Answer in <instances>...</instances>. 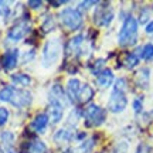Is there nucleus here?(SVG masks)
Returning <instances> with one entry per match:
<instances>
[{"label":"nucleus","instance_id":"obj_22","mask_svg":"<svg viewBox=\"0 0 153 153\" xmlns=\"http://www.w3.org/2000/svg\"><path fill=\"white\" fill-rule=\"evenodd\" d=\"M47 148L44 142L41 140H34L33 143H30V148H28V153H45Z\"/></svg>","mask_w":153,"mask_h":153},{"label":"nucleus","instance_id":"obj_13","mask_svg":"<svg viewBox=\"0 0 153 153\" xmlns=\"http://www.w3.org/2000/svg\"><path fill=\"white\" fill-rule=\"evenodd\" d=\"M114 79H115L114 72H112V70H109V68H105L104 71H101L98 75H97V84H98V87L104 88V89L111 87Z\"/></svg>","mask_w":153,"mask_h":153},{"label":"nucleus","instance_id":"obj_28","mask_svg":"<svg viewBox=\"0 0 153 153\" xmlns=\"http://www.w3.org/2000/svg\"><path fill=\"white\" fill-rule=\"evenodd\" d=\"M136 153H153V149L149 146V145H145V143H140L136 149Z\"/></svg>","mask_w":153,"mask_h":153},{"label":"nucleus","instance_id":"obj_20","mask_svg":"<svg viewBox=\"0 0 153 153\" xmlns=\"http://www.w3.org/2000/svg\"><path fill=\"white\" fill-rule=\"evenodd\" d=\"M139 55L142 57L143 60H153V44L152 43H148V44H145L142 48L139 50Z\"/></svg>","mask_w":153,"mask_h":153},{"label":"nucleus","instance_id":"obj_18","mask_svg":"<svg viewBox=\"0 0 153 153\" xmlns=\"http://www.w3.org/2000/svg\"><path fill=\"white\" fill-rule=\"evenodd\" d=\"M72 137H74V132L72 131H70V129H60L58 132H55L53 139L58 143H68L70 140H72Z\"/></svg>","mask_w":153,"mask_h":153},{"label":"nucleus","instance_id":"obj_30","mask_svg":"<svg viewBox=\"0 0 153 153\" xmlns=\"http://www.w3.org/2000/svg\"><path fill=\"white\" fill-rule=\"evenodd\" d=\"M34 55H36V51H34V50H31V51H27V54L24 55V58H23V62H24V64H27L28 61L34 58Z\"/></svg>","mask_w":153,"mask_h":153},{"label":"nucleus","instance_id":"obj_35","mask_svg":"<svg viewBox=\"0 0 153 153\" xmlns=\"http://www.w3.org/2000/svg\"><path fill=\"white\" fill-rule=\"evenodd\" d=\"M51 4L53 6H62V4H65V1H51Z\"/></svg>","mask_w":153,"mask_h":153},{"label":"nucleus","instance_id":"obj_33","mask_svg":"<svg viewBox=\"0 0 153 153\" xmlns=\"http://www.w3.org/2000/svg\"><path fill=\"white\" fill-rule=\"evenodd\" d=\"M148 19H149V11L148 10H145V13H140V22L145 23V22H148Z\"/></svg>","mask_w":153,"mask_h":153},{"label":"nucleus","instance_id":"obj_1","mask_svg":"<svg viewBox=\"0 0 153 153\" xmlns=\"http://www.w3.org/2000/svg\"><path fill=\"white\" fill-rule=\"evenodd\" d=\"M0 101L9 102L17 108H26L31 104L33 95L26 89H19V88H14L11 85H7V87L0 89Z\"/></svg>","mask_w":153,"mask_h":153},{"label":"nucleus","instance_id":"obj_4","mask_svg":"<svg viewBox=\"0 0 153 153\" xmlns=\"http://www.w3.org/2000/svg\"><path fill=\"white\" fill-rule=\"evenodd\" d=\"M61 54V41L60 38H50L48 41H45L43 47V62L44 67H53L58 61Z\"/></svg>","mask_w":153,"mask_h":153},{"label":"nucleus","instance_id":"obj_2","mask_svg":"<svg viewBox=\"0 0 153 153\" xmlns=\"http://www.w3.org/2000/svg\"><path fill=\"white\" fill-rule=\"evenodd\" d=\"M128 98H126V81L125 78H118L115 81L112 92L108 99V109L114 114H120L126 109Z\"/></svg>","mask_w":153,"mask_h":153},{"label":"nucleus","instance_id":"obj_27","mask_svg":"<svg viewBox=\"0 0 153 153\" xmlns=\"http://www.w3.org/2000/svg\"><path fill=\"white\" fill-rule=\"evenodd\" d=\"M143 109V101L142 98H136L133 101V111H135V114H140Z\"/></svg>","mask_w":153,"mask_h":153},{"label":"nucleus","instance_id":"obj_12","mask_svg":"<svg viewBox=\"0 0 153 153\" xmlns=\"http://www.w3.org/2000/svg\"><path fill=\"white\" fill-rule=\"evenodd\" d=\"M17 61H19V50L13 48L6 51L4 57H3V67H4V70L6 71L13 70L17 65Z\"/></svg>","mask_w":153,"mask_h":153},{"label":"nucleus","instance_id":"obj_29","mask_svg":"<svg viewBox=\"0 0 153 153\" xmlns=\"http://www.w3.org/2000/svg\"><path fill=\"white\" fill-rule=\"evenodd\" d=\"M97 4H98V1H81V3H79V9L87 10L91 6H97Z\"/></svg>","mask_w":153,"mask_h":153},{"label":"nucleus","instance_id":"obj_19","mask_svg":"<svg viewBox=\"0 0 153 153\" xmlns=\"http://www.w3.org/2000/svg\"><path fill=\"white\" fill-rule=\"evenodd\" d=\"M11 81L14 85L17 87H28L30 84H31V78L27 75V74H14V75H11Z\"/></svg>","mask_w":153,"mask_h":153},{"label":"nucleus","instance_id":"obj_31","mask_svg":"<svg viewBox=\"0 0 153 153\" xmlns=\"http://www.w3.org/2000/svg\"><path fill=\"white\" fill-rule=\"evenodd\" d=\"M145 31L148 34H153V20H150V22L146 24V27H145Z\"/></svg>","mask_w":153,"mask_h":153},{"label":"nucleus","instance_id":"obj_9","mask_svg":"<svg viewBox=\"0 0 153 153\" xmlns=\"http://www.w3.org/2000/svg\"><path fill=\"white\" fill-rule=\"evenodd\" d=\"M114 20V10L111 7H98L94 14V22L98 26H109Z\"/></svg>","mask_w":153,"mask_h":153},{"label":"nucleus","instance_id":"obj_32","mask_svg":"<svg viewBox=\"0 0 153 153\" xmlns=\"http://www.w3.org/2000/svg\"><path fill=\"white\" fill-rule=\"evenodd\" d=\"M28 6H30L31 9H38V7L43 6V1H28Z\"/></svg>","mask_w":153,"mask_h":153},{"label":"nucleus","instance_id":"obj_21","mask_svg":"<svg viewBox=\"0 0 153 153\" xmlns=\"http://www.w3.org/2000/svg\"><path fill=\"white\" fill-rule=\"evenodd\" d=\"M137 64H139V55H137L136 53H129V54L126 55V58H125V67L126 68L132 70V68H135Z\"/></svg>","mask_w":153,"mask_h":153},{"label":"nucleus","instance_id":"obj_26","mask_svg":"<svg viewBox=\"0 0 153 153\" xmlns=\"http://www.w3.org/2000/svg\"><path fill=\"white\" fill-rule=\"evenodd\" d=\"M9 116H10L9 111L6 109V108H0V126H3L9 120Z\"/></svg>","mask_w":153,"mask_h":153},{"label":"nucleus","instance_id":"obj_6","mask_svg":"<svg viewBox=\"0 0 153 153\" xmlns=\"http://www.w3.org/2000/svg\"><path fill=\"white\" fill-rule=\"evenodd\" d=\"M85 118V125L87 126H99L102 125L106 119V112H105L99 105L89 104L82 112Z\"/></svg>","mask_w":153,"mask_h":153},{"label":"nucleus","instance_id":"obj_8","mask_svg":"<svg viewBox=\"0 0 153 153\" xmlns=\"http://www.w3.org/2000/svg\"><path fill=\"white\" fill-rule=\"evenodd\" d=\"M48 102L50 104H58L62 105L64 108L70 105V101L67 99V94L64 91V88L61 87L60 84H55L51 87L48 92Z\"/></svg>","mask_w":153,"mask_h":153},{"label":"nucleus","instance_id":"obj_24","mask_svg":"<svg viewBox=\"0 0 153 153\" xmlns=\"http://www.w3.org/2000/svg\"><path fill=\"white\" fill-rule=\"evenodd\" d=\"M10 14V6L7 1H0V16L1 17H9Z\"/></svg>","mask_w":153,"mask_h":153},{"label":"nucleus","instance_id":"obj_15","mask_svg":"<svg viewBox=\"0 0 153 153\" xmlns=\"http://www.w3.org/2000/svg\"><path fill=\"white\" fill-rule=\"evenodd\" d=\"M136 85L139 88H148L149 87V82H150V70L148 67H143L140 68L139 71L136 72Z\"/></svg>","mask_w":153,"mask_h":153},{"label":"nucleus","instance_id":"obj_5","mask_svg":"<svg viewBox=\"0 0 153 153\" xmlns=\"http://www.w3.org/2000/svg\"><path fill=\"white\" fill-rule=\"evenodd\" d=\"M60 20L62 26L67 27L71 31H76L78 28H81L82 23H84V17L79 9H72V7H67L60 13Z\"/></svg>","mask_w":153,"mask_h":153},{"label":"nucleus","instance_id":"obj_14","mask_svg":"<svg viewBox=\"0 0 153 153\" xmlns=\"http://www.w3.org/2000/svg\"><path fill=\"white\" fill-rule=\"evenodd\" d=\"M48 115L47 114H38L34 120L31 122V128L37 133H44V131L47 129V125H48Z\"/></svg>","mask_w":153,"mask_h":153},{"label":"nucleus","instance_id":"obj_17","mask_svg":"<svg viewBox=\"0 0 153 153\" xmlns=\"http://www.w3.org/2000/svg\"><path fill=\"white\" fill-rule=\"evenodd\" d=\"M92 97H94L92 87H89L88 84H84V85H81V89H79V94H78L76 102H78V104H87Z\"/></svg>","mask_w":153,"mask_h":153},{"label":"nucleus","instance_id":"obj_23","mask_svg":"<svg viewBox=\"0 0 153 153\" xmlns=\"http://www.w3.org/2000/svg\"><path fill=\"white\" fill-rule=\"evenodd\" d=\"M54 27H55V22H54V19H53V16L47 14L45 19L43 20L41 28L44 30V33H48V31H51V30H54Z\"/></svg>","mask_w":153,"mask_h":153},{"label":"nucleus","instance_id":"obj_7","mask_svg":"<svg viewBox=\"0 0 153 153\" xmlns=\"http://www.w3.org/2000/svg\"><path fill=\"white\" fill-rule=\"evenodd\" d=\"M30 30H31L30 22H28V20H22V22L16 23V24L9 30L7 40H9L10 43H17V41H20V40H23V38L26 37V36L30 33Z\"/></svg>","mask_w":153,"mask_h":153},{"label":"nucleus","instance_id":"obj_3","mask_svg":"<svg viewBox=\"0 0 153 153\" xmlns=\"http://www.w3.org/2000/svg\"><path fill=\"white\" fill-rule=\"evenodd\" d=\"M139 34V22L133 16H128L123 20V24L118 34V43L122 47H129L133 45L137 40Z\"/></svg>","mask_w":153,"mask_h":153},{"label":"nucleus","instance_id":"obj_34","mask_svg":"<svg viewBox=\"0 0 153 153\" xmlns=\"http://www.w3.org/2000/svg\"><path fill=\"white\" fill-rule=\"evenodd\" d=\"M4 153H17V150L14 149V146H4Z\"/></svg>","mask_w":153,"mask_h":153},{"label":"nucleus","instance_id":"obj_10","mask_svg":"<svg viewBox=\"0 0 153 153\" xmlns=\"http://www.w3.org/2000/svg\"><path fill=\"white\" fill-rule=\"evenodd\" d=\"M81 85L82 84L79 82V79H76V78L68 79L67 87H65V94H67V98H68L70 102H76V98H78V94H79Z\"/></svg>","mask_w":153,"mask_h":153},{"label":"nucleus","instance_id":"obj_16","mask_svg":"<svg viewBox=\"0 0 153 153\" xmlns=\"http://www.w3.org/2000/svg\"><path fill=\"white\" fill-rule=\"evenodd\" d=\"M84 45V36L78 34L74 38L70 40V43L67 44V53L68 54H76V53H81V48Z\"/></svg>","mask_w":153,"mask_h":153},{"label":"nucleus","instance_id":"obj_25","mask_svg":"<svg viewBox=\"0 0 153 153\" xmlns=\"http://www.w3.org/2000/svg\"><path fill=\"white\" fill-rule=\"evenodd\" d=\"M81 116V112L79 111L74 109L70 114V116H68V125H76V122H78V118Z\"/></svg>","mask_w":153,"mask_h":153},{"label":"nucleus","instance_id":"obj_11","mask_svg":"<svg viewBox=\"0 0 153 153\" xmlns=\"http://www.w3.org/2000/svg\"><path fill=\"white\" fill-rule=\"evenodd\" d=\"M64 106L58 104H50L48 108V120L53 123V125H57L62 120V116H64Z\"/></svg>","mask_w":153,"mask_h":153}]
</instances>
